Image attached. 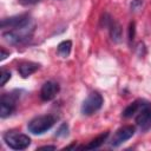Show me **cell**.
Here are the masks:
<instances>
[{
  "mask_svg": "<svg viewBox=\"0 0 151 151\" xmlns=\"http://www.w3.org/2000/svg\"><path fill=\"white\" fill-rule=\"evenodd\" d=\"M33 31H34V22H31L29 25H27V26H25L22 28L8 31V32H4L2 33V38L8 44L20 45V44L27 42L31 39Z\"/></svg>",
  "mask_w": 151,
  "mask_h": 151,
  "instance_id": "1",
  "label": "cell"
},
{
  "mask_svg": "<svg viewBox=\"0 0 151 151\" xmlns=\"http://www.w3.org/2000/svg\"><path fill=\"white\" fill-rule=\"evenodd\" d=\"M55 122H57V117H54L53 114L38 116L28 123L27 129L33 134H42L46 131H48L55 124Z\"/></svg>",
  "mask_w": 151,
  "mask_h": 151,
  "instance_id": "2",
  "label": "cell"
},
{
  "mask_svg": "<svg viewBox=\"0 0 151 151\" xmlns=\"http://www.w3.org/2000/svg\"><path fill=\"white\" fill-rule=\"evenodd\" d=\"M5 143L13 150H25L31 144V138L18 131H7L4 134Z\"/></svg>",
  "mask_w": 151,
  "mask_h": 151,
  "instance_id": "3",
  "label": "cell"
},
{
  "mask_svg": "<svg viewBox=\"0 0 151 151\" xmlns=\"http://www.w3.org/2000/svg\"><path fill=\"white\" fill-rule=\"evenodd\" d=\"M103 103H104V99H103L101 94L98 92H92L83 101L81 113L85 116H91V114L96 113L98 110H100V107L103 106Z\"/></svg>",
  "mask_w": 151,
  "mask_h": 151,
  "instance_id": "4",
  "label": "cell"
},
{
  "mask_svg": "<svg viewBox=\"0 0 151 151\" xmlns=\"http://www.w3.org/2000/svg\"><path fill=\"white\" fill-rule=\"evenodd\" d=\"M31 22H33V21L28 14H19V15H13V17L2 19L1 28H8L9 31L19 29V28H22V27L29 25Z\"/></svg>",
  "mask_w": 151,
  "mask_h": 151,
  "instance_id": "5",
  "label": "cell"
},
{
  "mask_svg": "<svg viewBox=\"0 0 151 151\" xmlns=\"http://www.w3.org/2000/svg\"><path fill=\"white\" fill-rule=\"evenodd\" d=\"M134 132H136V129L132 125H125V126L119 127L114 132L113 137L111 138L110 145L113 146V147H117V146L122 145L124 142H126L130 138H132V136L134 134Z\"/></svg>",
  "mask_w": 151,
  "mask_h": 151,
  "instance_id": "6",
  "label": "cell"
},
{
  "mask_svg": "<svg viewBox=\"0 0 151 151\" xmlns=\"http://www.w3.org/2000/svg\"><path fill=\"white\" fill-rule=\"evenodd\" d=\"M136 123L143 131L151 127V104L149 101H145L143 107L136 114Z\"/></svg>",
  "mask_w": 151,
  "mask_h": 151,
  "instance_id": "7",
  "label": "cell"
},
{
  "mask_svg": "<svg viewBox=\"0 0 151 151\" xmlns=\"http://www.w3.org/2000/svg\"><path fill=\"white\" fill-rule=\"evenodd\" d=\"M15 101H17V96H13V93L4 94L1 97V101H0V117L1 118H7L15 111Z\"/></svg>",
  "mask_w": 151,
  "mask_h": 151,
  "instance_id": "8",
  "label": "cell"
},
{
  "mask_svg": "<svg viewBox=\"0 0 151 151\" xmlns=\"http://www.w3.org/2000/svg\"><path fill=\"white\" fill-rule=\"evenodd\" d=\"M60 87L58 85V83H54V81H46L44 83V85L41 86V90H40V98L45 101H48V100H52L59 92Z\"/></svg>",
  "mask_w": 151,
  "mask_h": 151,
  "instance_id": "9",
  "label": "cell"
},
{
  "mask_svg": "<svg viewBox=\"0 0 151 151\" xmlns=\"http://www.w3.org/2000/svg\"><path fill=\"white\" fill-rule=\"evenodd\" d=\"M40 67L39 64L33 63V61H24L18 66V71L20 73V76L22 78H27L31 74H33L35 71H38V68Z\"/></svg>",
  "mask_w": 151,
  "mask_h": 151,
  "instance_id": "10",
  "label": "cell"
},
{
  "mask_svg": "<svg viewBox=\"0 0 151 151\" xmlns=\"http://www.w3.org/2000/svg\"><path fill=\"white\" fill-rule=\"evenodd\" d=\"M144 103H145V100H143V99L134 100L132 104H130V105L123 111V117H124V118H130V117L137 114V113L139 112V110L143 107Z\"/></svg>",
  "mask_w": 151,
  "mask_h": 151,
  "instance_id": "11",
  "label": "cell"
},
{
  "mask_svg": "<svg viewBox=\"0 0 151 151\" xmlns=\"http://www.w3.org/2000/svg\"><path fill=\"white\" fill-rule=\"evenodd\" d=\"M109 29H110V37H111L112 41L119 42L122 40V26L112 19L109 25Z\"/></svg>",
  "mask_w": 151,
  "mask_h": 151,
  "instance_id": "12",
  "label": "cell"
},
{
  "mask_svg": "<svg viewBox=\"0 0 151 151\" xmlns=\"http://www.w3.org/2000/svg\"><path fill=\"white\" fill-rule=\"evenodd\" d=\"M107 136H109V132L106 131V132H104V133L99 134L98 137H96L94 139H92L88 144H86V145L81 146L80 149H85V150H93V149H97V147H99V146H100V145L106 140Z\"/></svg>",
  "mask_w": 151,
  "mask_h": 151,
  "instance_id": "13",
  "label": "cell"
},
{
  "mask_svg": "<svg viewBox=\"0 0 151 151\" xmlns=\"http://www.w3.org/2000/svg\"><path fill=\"white\" fill-rule=\"evenodd\" d=\"M71 50H72V41L71 40H64L57 47V52L61 58H67L71 53Z\"/></svg>",
  "mask_w": 151,
  "mask_h": 151,
  "instance_id": "14",
  "label": "cell"
},
{
  "mask_svg": "<svg viewBox=\"0 0 151 151\" xmlns=\"http://www.w3.org/2000/svg\"><path fill=\"white\" fill-rule=\"evenodd\" d=\"M55 136L59 137V138H65V137H67V136H68V125H67L66 123H63V124L59 126V129L57 130Z\"/></svg>",
  "mask_w": 151,
  "mask_h": 151,
  "instance_id": "15",
  "label": "cell"
},
{
  "mask_svg": "<svg viewBox=\"0 0 151 151\" xmlns=\"http://www.w3.org/2000/svg\"><path fill=\"white\" fill-rule=\"evenodd\" d=\"M9 79H11V72L2 68L1 70V73H0V85L4 86Z\"/></svg>",
  "mask_w": 151,
  "mask_h": 151,
  "instance_id": "16",
  "label": "cell"
},
{
  "mask_svg": "<svg viewBox=\"0 0 151 151\" xmlns=\"http://www.w3.org/2000/svg\"><path fill=\"white\" fill-rule=\"evenodd\" d=\"M134 33H136V25L134 22H130V26H129V40L132 41L133 38H134Z\"/></svg>",
  "mask_w": 151,
  "mask_h": 151,
  "instance_id": "17",
  "label": "cell"
},
{
  "mask_svg": "<svg viewBox=\"0 0 151 151\" xmlns=\"http://www.w3.org/2000/svg\"><path fill=\"white\" fill-rule=\"evenodd\" d=\"M143 5V0H132L131 2V11H138Z\"/></svg>",
  "mask_w": 151,
  "mask_h": 151,
  "instance_id": "18",
  "label": "cell"
},
{
  "mask_svg": "<svg viewBox=\"0 0 151 151\" xmlns=\"http://www.w3.org/2000/svg\"><path fill=\"white\" fill-rule=\"evenodd\" d=\"M40 0H20L19 2L21 4V5H24V6H31V5H35V4H38Z\"/></svg>",
  "mask_w": 151,
  "mask_h": 151,
  "instance_id": "19",
  "label": "cell"
},
{
  "mask_svg": "<svg viewBox=\"0 0 151 151\" xmlns=\"http://www.w3.org/2000/svg\"><path fill=\"white\" fill-rule=\"evenodd\" d=\"M7 57H9V52H7V51H5L4 48H1V54H0V60L2 61V60H5Z\"/></svg>",
  "mask_w": 151,
  "mask_h": 151,
  "instance_id": "20",
  "label": "cell"
},
{
  "mask_svg": "<svg viewBox=\"0 0 151 151\" xmlns=\"http://www.w3.org/2000/svg\"><path fill=\"white\" fill-rule=\"evenodd\" d=\"M57 147L55 146H51V145H45V146H40V147H38V150H55Z\"/></svg>",
  "mask_w": 151,
  "mask_h": 151,
  "instance_id": "21",
  "label": "cell"
}]
</instances>
